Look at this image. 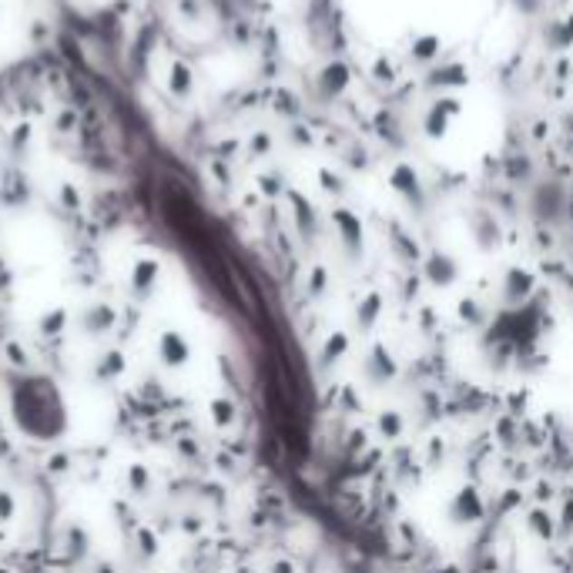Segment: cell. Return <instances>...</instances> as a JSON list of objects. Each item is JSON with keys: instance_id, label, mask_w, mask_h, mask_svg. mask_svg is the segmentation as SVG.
<instances>
[{"instance_id": "cell-1", "label": "cell", "mask_w": 573, "mask_h": 573, "mask_svg": "<svg viewBox=\"0 0 573 573\" xmlns=\"http://www.w3.org/2000/svg\"><path fill=\"white\" fill-rule=\"evenodd\" d=\"M14 409H17L21 426L31 436L47 440V436H57V432L64 430V403L57 396L54 383L37 379V383H27L24 389H17Z\"/></svg>"}, {"instance_id": "cell-3", "label": "cell", "mask_w": 573, "mask_h": 573, "mask_svg": "<svg viewBox=\"0 0 573 573\" xmlns=\"http://www.w3.org/2000/svg\"><path fill=\"white\" fill-rule=\"evenodd\" d=\"M158 355H161V363L168 365H185L188 355H191V345H188L185 335H178V332H161V339H158Z\"/></svg>"}, {"instance_id": "cell-4", "label": "cell", "mask_w": 573, "mask_h": 573, "mask_svg": "<svg viewBox=\"0 0 573 573\" xmlns=\"http://www.w3.org/2000/svg\"><path fill=\"white\" fill-rule=\"evenodd\" d=\"M158 278H161V265H158L155 258H138V262L131 265V288L138 296H151Z\"/></svg>"}, {"instance_id": "cell-2", "label": "cell", "mask_w": 573, "mask_h": 573, "mask_svg": "<svg viewBox=\"0 0 573 573\" xmlns=\"http://www.w3.org/2000/svg\"><path fill=\"white\" fill-rule=\"evenodd\" d=\"M452 523H476V520L483 517V500L476 496V490H460V493H452L450 507H446Z\"/></svg>"}, {"instance_id": "cell-5", "label": "cell", "mask_w": 573, "mask_h": 573, "mask_svg": "<svg viewBox=\"0 0 573 573\" xmlns=\"http://www.w3.org/2000/svg\"><path fill=\"white\" fill-rule=\"evenodd\" d=\"M191 88H195L191 71H188L185 64L171 67V94H175V98H188V94H191Z\"/></svg>"}]
</instances>
